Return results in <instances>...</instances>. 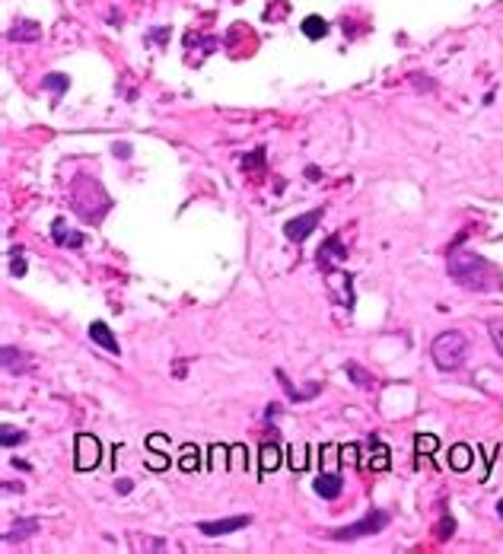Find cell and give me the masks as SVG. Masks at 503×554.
Returning a JSON list of instances; mask_svg holds the SVG:
<instances>
[{"label": "cell", "instance_id": "obj_4", "mask_svg": "<svg viewBox=\"0 0 503 554\" xmlns=\"http://www.w3.org/2000/svg\"><path fill=\"white\" fill-rule=\"evenodd\" d=\"M385 525H389V513H385V509H369V513L360 519V523L344 525V529H335V532H331V539H338V541L367 539V535H376V532H383Z\"/></svg>", "mask_w": 503, "mask_h": 554}, {"label": "cell", "instance_id": "obj_3", "mask_svg": "<svg viewBox=\"0 0 503 554\" xmlns=\"http://www.w3.org/2000/svg\"><path fill=\"white\" fill-rule=\"evenodd\" d=\"M430 357H433V363L443 370V373H452V370H458L462 363H465L468 338L456 329L440 331V335L433 338V345H430Z\"/></svg>", "mask_w": 503, "mask_h": 554}, {"label": "cell", "instance_id": "obj_19", "mask_svg": "<svg viewBox=\"0 0 503 554\" xmlns=\"http://www.w3.org/2000/svg\"><path fill=\"white\" fill-rule=\"evenodd\" d=\"M278 465H280L278 443H264V446H262V468H264V472H274Z\"/></svg>", "mask_w": 503, "mask_h": 554}, {"label": "cell", "instance_id": "obj_2", "mask_svg": "<svg viewBox=\"0 0 503 554\" xmlns=\"http://www.w3.org/2000/svg\"><path fill=\"white\" fill-rule=\"evenodd\" d=\"M70 207H74V214H80L86 223H99V220L109 214V207H112V198L106 195V188L99 185L96 179L77 175V179L70 182Z\"/></svg>", "mask_w": 503, "mask_h": 554}, {"label": "cell", "instance_id": "obj_1", "mask_svg": "<svg viewBox=\"0 0 503 554\" xmlns=\"http://www.w3.org/2000/svg\"><path fill=\"white\" fill-rule=\"evenodd\" d=\"M446 268H449V277L456 284L468 287V290H494L500 284V274L497 268L488 262V258H481V255L468 252V248H452L449 258H446Z\"/></svg>", "mask_w": 503, "mask_h": 554}, {"label": "cell", "instance_id": "obj_29", "mask_svg": "<svg viewBox=\"0 0 503 554\" xmlns=\"http://www.w3.org/2000/svg\"><path fill=\"white\" fill-rule=\"evenodd\" d=\"M497 516H500V519H503V500H500V503H497Z\"/></svg>", "mask_w": 503, "mask_h": 554}, {"label": "cell", "instance_id": "obj_28", "mask_svg": "<svg viewBox=\"0 0 503 554\" xmlns=\"http://www.w3.org/2000/svg\"><path fill=\"white\" fill-rule=\"evenodd\" d=\"M10 271H13L16 277H23V274H26V262H23V258H13V264H10Z\"/></svg>", "mask_w": 503, "mask_h": 554}, {"label": "cell", "instance_id": "obj_24", "mask_svg": "<svg viewBox=\"0 0 503 554\" xmlns=\"http://www.w3.org/2000/svg\"><path fill=\"white\" fill-rule=\"evenodd\" d=\"M195 465H198L195 450H185V452H182V468H185V472H195Z\"/></svg>", "mask_w": 503, "mask_h": 554}, {"label": "cell", "instance_id": "obj_16", "mask_svg": "<svg viewBox=\"0 0 503 554\" xmlns=\"http://www.w3.org/2000/svg\"><path fill=\"white\" fill-rule=\"evenodd\" d=\"M303 35L306 38H312V42H319V38H325L328 35V23H325L322 16H306V19H303Z\"/></svg>", "mask_w": 503, "mask_h": 554}, {"label": "cell", "instance_id": "obj_22", "mask_svg": "<svg viewBox=\"0 0 503 554\" xmlns=\"http://www.w3.org/2000/svg\"><path fill=\"white\" fill-rule=\"evenodd\" d=\"M414 443H417V452H421V456H424V452H433L436 450V436H430V434H421Z\"/></svg>", "mask_w": 503, "mask_h": 554}, {"label": "cell", "instance_id": "obj_23", "mask_svg": "<svg viewBox=\"0 0 503 554\" xmlns=\"http://www.w3.org/2000/svg\"><path fill=\"white\" fill-rule=\"evenodd\" d=\"M147 446H150L153 452H163V450H169V440H166L163 434H150V440H147Z\"/></svg>", "mask_w": 503, "mask_h": 554}, {"label": "cell", "instance_id": "obj_6", "mask_svg": "<svg viewBox=\"0 0 503 554\" xmlns=\"http://www.w3.org/2000/svg\"><path fill=\"white\" fill-rule=\"evenodd\" d=\"M319 217H322V210H309V214H300V217H293L284 223V236L290 242H303L312 236V230L319 226Z\"/></svg>", "mask_w": 503, "mask_h": 554}, {"label": "cell", "instance_id": "obj_15", "mask_svg": "<svg viewBox=\"0 0 503 554\" xmlns=\"http://www.w3.org/2000/svg\"><path fill=\"white\" fill-rule=\"evenodd\" d=\"M35 532H38V519H23V523H16L13 525V529H7V532H3V541H7V545H10V541H23V539H29V535H35Z\"/></svg>", "mask_w": 503, "mask_h": 554}, {"label": "cell", "instance_id": "obj_27", "mask_svg": "<svg viewBox=\"0 0 503 554\" xmlns=\"http://www.w3.org/2000/svg\"><path fill=\"white\" fill-rule=\"evenodd\" d=\"M169 35H173V32H169V29H153V32H150V42H157V45H163V42H166V38H169Z\"/></svg>", "mask_w": 503, "mask_h": 554}, {"label": "cell", "instance_id": "obj_26", "mask_svg": "<svg viewBox=\"0 0 503 554\" xmlns=\"http://www.w3.org/2000/svg\"><path fill=\"white\" fill-rule=\"evenodd\" d=\"M131 487H134V481H131V478H118V481H115V491H118V494H131Z\"/></svg>", "mask_w": 503, "mask_h": 554}, {"label": "cell", "instance_id": "obj_10", "mask_svg": "<svg viewBox=\"0 0 503 554\" xmlns=\"http://www.w3.org/2000/svg\"><path fill=\"white\" fill-rule=\"evenodd\" d=\"M341 487H344V478L338 472H328V475H319L316 478V494L322 500H335L341 494Z\"/></svg>", "mask_w": 503, "mask_h": 554}, {"label": "cell", "instance_id": "obj_7", "mask_svg": "<svg viewBox=\"0 0 503 554\" xmlns=\"http://www.w3.org/2000/svg\"><path fill=\"white\" fill-rule=\"evenodd\" d=\"M96 465H99V440L90 434H80L77 436V468L90 472Z\"/></svg>", "mask_w": 503, "mask_h": 554}, {"label": "cell", "instance_id": "obj_12", "mask_svg": "<svg viewBox=\"0 0 503 554\" xmlns=\"http://www.w3.org/2000/svg\"><path fill=\"white\" fill-rule=\"evenodd\" d=\"M29 367H32V360L23 351H16L13 345L3 347V370L7 373H29Z\"/></svg>", "mask_w": 503, "mask_h": 554}, {"label": "cell", "instance_id": "obj_11", "mask_svg": "<svg viewBox=\"0 0 503 554\" xmlns=\"http://www.w3.org/2000/svg\"><path fill=\"white\" fill-rule=\"evenodd\" d=\"M90 338L96 341L102 351H109V354H121V345L115 341V335H112V329H109L106 322H93L90 325Z\"/></svg>", "mask_w": 503, "mask_h": 554}, {"label": "cell", "instance_id": "obj_9", "mask_svg": "<svg viewBox=\"0 0 503 554\" xmlns=\"http://www.w3.org/2000/svg\"><path fill=\"white\" fill-rule=\"evenodd\" d=\"M331 258H338V262H344V258H347V246L341 242V236H331V239L325 242L322 248H319V264H322L325 271L335 268V264H331Z\"/></svg>", "mask_w": 503, "mask_h": 554}, {"label": "cell", "instance_id": "obj_18", "mask_svg": "<svg viewBox=\"0 0 503 554\" xmlns=\"http://www.w3.org/2000/svg\"><path fill=\"white\" fill-rule=\"evenodd\" d=\"M344 373L351 376V379L357 382L360 389H373V376H369L367 370L360 367V363H353V360H347V363H344Z\"/></svg>", "mask_w": 503, "mask_h": 554}, {"label": "cell", "instance_id": "obj_5", "mask_svg": "<svg viewBox=\"0 0 503 554\" xmlns=\"http://www.w3.org/2000/svg\"><path fill=\"white\" fill-rule=\"evenodd\" d=\"M248 523H252V516L239 513V516H226V519H207V523H201L198 529H201V535H207V539H217V535H233V532L246 529Z\"/></svg>", "mask_w": 503, "mask_h": 554}, {"label": "cell", "instance_id": "obj_25", "mask_svg": "<svg viewBox=\"0 0 503 554\" xmlns=\"http://www.w3.org/2000/svg\"><path fill=\"white\" fill-rule=\"evenodd\" d=\"M112 153H115V157H125V159H128L134 150H131V143H112Z\"/></svg>", "mask_w": 503, "mask_h": 554}, {"label": "cell", "instance_id": "obj_17", "mask_svg": "<svg viewBox=\"0 0 503 554\" xmlns=\"http://www.w3.org/2000/svg\"><path fill=\"white\" fill-rule=\"evenodd\" d=\"M67 86H70L67 74H48V77H42V90H48L54 99L64 96V93H67Z\"/></svg>", "mask_w": 503, "mask_h": 554}, {"label": "cell", "instance_id": "obj_20", "mask_svg": "<svg viewBox=\"0 0 503 554\" xmlns=\"http://www.w3.org/2000/svg\"><path fill=\"white\" fill-rule=\"evenodd\" d=\"M0 443H3V446H19V443H26V434L23 430H13L10 424H3V427H0Z\"/></svg>", "mask_w": 503, "mask_h": 554}, {"label": "cell", "instance_id": "obj_14", "mask_svg": "<svg viewBox=\"0 0 503 554\" xmlns=\"http://www.w3.org/2000/svg\"><path fill=\"white\" fill-rule=\"evenodd\" d=\"M474 462V452L472 446H465V443H458V446H452L449 450V465H452V472H468Z\"/></svg>", "mask_w": 503, "mask_h": 554}, {"label": "cell", "instance_id": "obj_13", "mask_svg": "<svg viewBox=\"0 0 503 554\" xmlns=\"http://www.w3.org/2000/svg\"><path fill=\"white\" fill-rule=\"evenodd\" d=\"M51 236H54V242H58V246H64V248H80L83 246V232L67 230V226H64V220H54Z\"/></svg>", "mask_w": 503, "mask_h": 554}, {"label": "cell", "instance_id": "obj_8", "mask_svg": "<svg viewBox=\"0 0 503 554\" xmlns=\"http://www.w3.org/2000/svg\"><path fill=\"white\" fill-rule=\"evenodd\" d=\"M7 38L10 42H38V38H42V26H38L35 19H16V23L10 26Z\"/></svg>", "mask_w": 503, "mask_h": 554}, {"label": "cell", "instance_id": "obj_21", "mask_svg": "<svg viewBox=\"0 0 503 554\" xmlns=\"http://www.w3.org/2000/svg\"><path fill=\"white\" fill-rule=\"evenodd\" d=\"M488 335H490V341H494L497 354L503 357V319H490V322H488Z\"/></svg>", "mask_w": 503, "mask_h": 554}]
</instances>
